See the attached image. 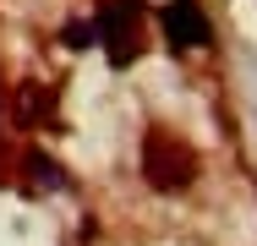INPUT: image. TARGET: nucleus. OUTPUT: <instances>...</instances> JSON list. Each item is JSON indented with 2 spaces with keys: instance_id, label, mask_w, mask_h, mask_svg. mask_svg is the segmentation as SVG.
Returning a JSON list of instances; mask_svg holds the SVG:
<instances>
[{
  "instance_id": "1",
  "label": "nucleus",
  "mask_w": 257,
  "mask_h": 246,
  "mask_svg": "<svg viewBox=\"0 0 257 246\" xmlns=\"http://www.w3.org/2000/svg\"><path fill=\"white\" fill-rule=\"evenodd\" d=\"M143 164H148V181L154 186H186L192 181V170H197V159H192V148H181L170 132H148V143H143Z\"/></svg>"
},
{
  "instance_id": "2",
  "label": "nucleus",
  "mask_w": 257,
  "mask_h": 246,
  "mask_svg": "<svg viewBox=\"0 0 257 246\" xmlns=\"http://www.w3.org/2000/svg\"><path fill=\"white\" fill-rule=\"evenodd\" d=\"M159 22H164V44L175 55H192V49H203L213 39V22H208V11L197 0H170L159 11Z\"/></svg>"
},
{
  "instance_id": "3",
  "label": "nucleus",
  "mask_w": 257,
  "mask_h": 246,
  "mask_svg": "<svg viewBox=\"0 0 257 246\" xmlns=\"http://www.w3.org/2000/svg\"><path fill=\"white\" fill-rule=\"evenodd\" d=\"M93 33L104 39L109 60H115V66H126V60L137 55V0H104Z\"/></svg>"
}]
</instances>
